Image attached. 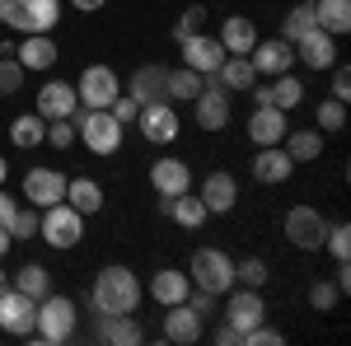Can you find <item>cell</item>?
<instances>
[{
	"mask_svg": "<svg viewBox=\"0 0 351 346\" xmlns=\"http://www.w3.org/2000/svg\"><path fill=\"white\" fill-rule=\"evenodd\" d=\"M188 281L192 291H206L220 299L225 291H234V258L220 253V248H197L188 262Z\"/></svg>",
	"mask_w": 351,
	"mask_h": 346,
	"instance_id": "obj_5",
	"label": "cell"
},
{
	"mask_svg": "<svg viewBox=\"0 0 351 346\" xmlns=\"http://www.w3.org/2000/svg\"><path fill=\"white\" fill-rule=\"evenodd\" d=\"M150 187L160 197H183V192H192V169L173 155H164V160L150 164Z\"/></svg>",
	"mask_w": 351,
	"mask_h": 346,
	"instance_id": "obj_20",
	"label": "cell"
},
{
	"mask_svg": "<svg viewBox=\"0 0 351 346\" xmlns=\"http://www.w3.org/2000/svg\"><path fill=\"white\" fill-rule=\"evenodd\" d=\"M267 94H271V108H281V112H291V108L304 103V84H300L291 71H286V75H271Z\"/></svg>",
	"mask_w": 351,
	"mask_h": 346,
	"instance_id": "obj_35",
	"label": "cell"
},
{
	"mask_svg": "<svg viewBox=\"0 0 351 346\" xmlns=\"http://www.w3.org/2000/svg\"><path fill=\"white\" fill-rule=\"evenodd\" d=\"M178 47H183V66L197 71V75H216L220 61H225V47H220V38H211V33H192Z\"/></svg>",
	"mask_w": 351,
	"mask_h": 346,
	"instance_id": "obj_14",
	"label": "cell"
},
{
	"mask_svg": "<svg viewBox=\"0 0 351 346\" xmlns=\"http://www.w3.org/2000/svg\"><path fill=\"white\" fill-rule=\"evenodd\" d=\"M10 243H14V239H10V230H5V225H0V258H5V253H10Z\"/></svg>",
	"mask_w": 351,
	"mask_h": 346,
	"instance_id": "obj_54",
	"label": "cell"
},
{
	"mask_svg": "<svg viewBox=\"0 0 351 346\" xmlns=\"http://www.w3.org/2000/svg\"><path fill=\"white\" fill-rule=\"evenodd\" d=\"M192 295V281H188V271H178V267H160L155 276H150V299L155 304H183Z\"/></svg>",
	"mask_w": 351,
	"mask_h": 346,
	"instance_id": "obj_24",
	"label": "cell"
},
{
	"mask_svg": "<svg viewBox=\"0 0 351 346\" xmlns=\"http://www.w3.org/2000/svg\"><path fill=\"white\" fill-rule=\"evenodd\" d=\"M47 145H56V150H71L75 145V122L71 117H56V122H47V136H43Z\"/></svg>",
	"mask_w": 351,
	"mask_h": 346,
	"instance_id": "obj_44",
	"label": "cell"
},
{
	"mask_svg": "<svg viewBox=\"0 0 351 346\" xmlns=\"http://www.w3.org/2000/svg\"><path fill=\"white\" fill-rule=\"evenodd\" d=\"M234 286L263 291V286H267V262H263V258H243V262H234Z\"/></svg>",
	"mask_w": 351,
	"mask_h": 346,
	"instance_id": "obj_40",
	"label": "cell"
},
{
	"mask_svg": "<svg viewBox=\"0 0 351 346\" xmlns=\"http://www.w3.org/2000/svg\"><path fill=\"white\" fill-rule=\"evenodd\" d=\"M328 99H342V103L351 99V71L347 66H332V94Z\"/></svg>",
	"mask_w": 351,
	"mask_h": 346,
	"instance_id": "obj_49",
	"label": "cell"
},
{
	"mask_svg": "<svg viewBox=\"0 0 351 346\" xmlns=\"http://www.w3.org/2000/svg\"><path fill=\"white\" fill-rule=\"evenodd\" d=\"M127 94L136 99V108L164 103V99H169V71H164V66H141V71H132V80H127Z\"/></svg>",
	"mask_w": 351,
	"mask_h": 346,
	"instance_id": "obj_21",
	"label": "cell"
},
{
	"mask_svg": "<svg viewBox=\"0 0 351 346\" xmlns=\"http://www.w3.org/2000/svg\"><path fill=\"white\" fill-rule=\"evenodd\" d=\"M202 206L211 215H230L234 211V201H239V183H234V173H206V183H202Z\"/></svg>",
	"mask_w": 351,
	"mask_h": 346,
	"instance_id": "obj_23",
	"label": "cell"
},
{
	"mask_svg": "<svg viewBox=\"0 0 351 346\" xmlns=\"http://www.w3.org/2000/svg\"><path fill=\"white\" fill-rule=\"evenodd\" d=\"M75 108H80L75 84L71 80H47L43 89H38V108H33V112H38L43 122H56V117H71Z\"/></svg>",
	"mask_w": 351,
	"mask_h": 346,
	"instance_id": "obj_18",
	"label": "cell"
},
{
	"mask_svg": "<svg viewBox=\"0 0 351 346\" xmlns=\"http://www.w3.org/2000/svg\"><path fill=\"white\" fill-rule=\"evenodd\" d=\"M248 169H253L258 183H286L295 173V160L286 155V145H258V155H253Z\"/></svg>",
	"mask_w": 351,
	"mask_h": 346,
	"instance_id": "obj_22",
	"label": "cell"
},
{
	"mask_svg": "<svg viewBox=\"0 0 351 346\" xmlns=\"http://www.w3.org/2000/svg\"><path fill=\"white\" fill-rule=\"evenodd\" d=\"M71 5H75V10H84V14H94V10H104L108 0H71Z\"/></svg>",
	"mask_w": 351,
	"mask_h": 346,
	"instance_id": "obj_53",
	"label": "cell"
},
{
	"mask_svg": "<svg viewBox=\"0 0 351 346\" xmlns=\"http://www.w3.org/2000/svg\"><path fill=\"white\" fill-rule=\"evenodd\" d=\"M75 328H80V309H75V299H66V295H43L38 299V319H33V337L47 346H61L75 337Z\"/></svg>",
	"mask_w": 351,
	"mask_h": 346,
	"instance_id": "obj_3",
	"label": "cell"
},
{
	"mask_svg": "<svg viewBox=\"0 0 351 346\" xmlns=\"http://www.w3.org/2000/svg\"><path fill=\"white\" fill-rule=\"evenodd\" d=\"M33 319H38V299L19 295L14 286H0V332L33 337Z\"/></svg>",
	"mask_w": 351,
	"mask_h": 346,
	"instance_id": "obj_10",
	"label": "cell"
},
{
	"mask_svg": "<svg viewBox=\"0 0 351 346\" xmlns=\"http://www.w3.org/2000/svg\"><path fill=\"white\" fill-rule=\"evenodd\" d=\"M71 122H75V140H80L89 155H117L122 150V132L127 127L112 117L108 108H75Z\"/></svg>",
	"mask_w": 351,
	"mask_h": 346,
	"instance_id": "obj_2",
	"label": "cell"
},
{
	"mask_svg": "<svg viewBox=\"0 0 351 346\" xmlns=\"http://www.w3.org/2000/svg\"><path fill=\"white\" fill-rule=\"evenodd\" d=\"M337 291H351V267L337 262Z\"/></svg>",
	"mask_w": 351,
	"mask_h": 346,
	"instance_id": "obj_52",
	"label": "cell"
},
{
	"mask_svg": "<svg viewBox=\"0 0 351 346\" xmlns=\"http://www.w3.org/2000/svg\"><path fill=\"white\" fill-rule=\"evenodd\" d=\"M281 342H286V332H276V328H267V323H258V328L243 332L239 346H281Z\"/></svg>",
	"mask_w": 351,
	"mask_h": 346,
	"instance_id": "obj_46",
	"label": "cell"
},
{
	"mask_svg": "<svg viewBox=\"0 0 351 346\" xmlns=\"http://www.w3.org/2000/svg\"><path fill=\"white\" fill-rule=\"evenodd\" d=\"M225 323L239 332L248 328H258V323H267V304H263V291H253V286H234V291H225Z\"/></svg>",
	"mask_w": 351,
	"mask_h": 346,
	"instance_id": "obj_9",
	"label": "cell"
},
{
	"mask_svg": "<svg viewBox=\"0 0 351 346\" xmlns=\"http://www.w3.org/2000/svg\"><path fill=\"white\" fill-rule=\"evenodd\" d=\"M122 94V80H117V71L112 66H84L80 80H75V99L80 108H112V99Z\"/></svg>",
	"mask_w": 351,
	"mask_h": 346,
	"instance_id": "obj_8",
	"label": "cell"
},
{
	"mask_svg": "<svg viewBox=\"0 0 351 346\" xmlns=\"http://www.w3.org/2000/svg\"><path fill=\"white\" fill-rule=\"evenodd\" d=\"M202 84H206V75H197L188 66L169 71V103H192V99L202 94Z\"/></svg>",
	"mask_w": 351,
	"mask_h": 346,
	"instance_id": "obj_36",
	"label": "cell"
},
{
	"mask_svg": "<svg viewBox=\"0 0 351 346\" xmlns=\"http://www.w3.org/2000/svg\"><path fill=\"white\" fill-rule=\"evenodd\" d=\"M206 206H202V197H192V192H183V197H173L169 201V220L173 225H183V230H197V225H206Z\"/></svg>",
	"mask_w": 351,
	"mask_h": 346,
	"instance_id": "obj_34",
	"label": "cell"
},
{
	"mask_svg": "<svg viewBox=\"0 0 351 346\" xmlns=\"http://www.w3.org/2000/svg\"><path fill=\"white\" fill-rule=\"evenodd\" d=\"M295 61H304L309 71H332L337 66V38L324 33V28H309L295 42Z\"/></svg>",
	"mask_w": 351,
	"mask_h": 346,
	"instance_id": "obj_17",
	"label": "cell"
},
{
	"mask_svg": "<svg viewBox=\"0 0 351 346\" xmlns=\"http://www.w3.org/2000/svg\"><path fill=\"white\" fill-rule=\"evenodd\" d=\"M337 299H342V291H337V281H314V286H309V304H314L319 314H328V309H332Z\"/></svg>",
	"mask_w": 351,
	"mask_h": 346,
	"instance_id": "obj_45",
	"label": "cell"
},
{
	"mask_svg": "<svg viewBox=\"0 0 351 346\" xmlns=\"http://www.w3.org/2000/svg\"><path fill=\"white\" fill-rule=\"evenodd\" d=\"M216 342L220 346H239V332H234L230 323H220V328H216Z\"/></svg>",
	"mask_w": 351,
	"mask_h": 346,
	"instance_id": "obj_51",
	"label": "cell"
},
{
	"mask_svg": "<svg viewBox=\"0 0 351 346\" xmlns=\"http://www.w3.org/2000/svg\"><path fill=\"white\" fill-rule=\"evenodd\" d=\"M0 286H10V276H5V271H0Z\"/></svg>",
	"mask_w": 351,
	"mask_h": 346,
	"instance_id": "obj_56",
	"label": "cell"
},
{
	"mask_svg": "<svg viewBox=\"0 0 351 346\" xmlns=\"http://www.w3.org/2000/svg\"><path fill=\"white\" fill-rule=\"evenodd\" d=\"M24 66L14 61V56H0V99H10V94H19L24 89Z\"/></svg>",
	"mask_w": 351,
	"mask_h": 346,
	"instance_id": "obj_42",
	"label": "cell"
},
{
	"mask_svg": "<svg viewBox=\"0 0 351 346\" xmlns=\"http://www.w3.org/2000/svg\"><path fill=\"white\" fill-rule=\"evenodd\" d=\"M24 197H28V206H38V211L66 201V173H61V169H47V164L28 169L24 173Z\"/></svg>",
	"mask_w": 351,
	"mask_h": 346,
	"instance_id": "obj_12",
	"label": "cell"
},
{
	"mask_svg": "<svg viewBox=\"0 0 351 346\" xmlns=\"http://www.w3.org/2000/svg\"><path fill=\"white\" fill-rule=\"evenodd\" d=\"M314 127H319V132H342V127H347V103H342V99H324V103L314 108Z\"/></svg>",
	"mask_w": 351,
	"mask_h": 346,
	"instance_id": "obj_38",
	"label": "cell"
},
{
	"mask_svg": "<svg viewBox=\"0 0 351 346\" xmlns=\"http://www.w3.org/2000/svg\"><path fill=\"white\" fill-rule=\"evenodd\" d=\"M192 112H197V127H202V132H220V127H230V94L206 75L202 94L192 99Z\"/></svg>",
	"mask_w": 351,
	"mask_h": 346,
	"instance_id": "obj_13",
	"label": "cell"
},
{
	"mask_svg": "<svg viewBox=\"0 0 351 346\" xmlns=\"http://www.w3.org/2000/svg\"><path fill=\"white\" fill-rule=\"evenodd\" d=\"M188 304H192V314H197L202 323L216 314V295H206V291H192V295H188Z\"/></svg>",
	"mask_w": 351,
	"mask_h": 346,
	"instance_id": "obj_48",
	"label": "cell"
},
{
	"mask_svg": "<svg viewBox=\"0 0 351 346\" xmlns=\"http://www.w3.org/2000/svg\"><path fill=\"white\" fill-rule=\"evenodd\" d=\"M328 225H332V220H324L319 206H304V201H300V206L286 211V239L295 243L300 253H319L324 239H328Z\"/></svg>",
	"mask_w": 351,
	"mask_h": 346,
	"instance_id": "obj_7",
	"label": "cell"
},
{
	"mask_svg": "<svg viewBox=\"0 0 351 346\" xmlns=\"http://www.w3.org/2000/svg\"><path fill=\"white\" fill-rule=\"evenodd\" d=\"M309 28H319V24H314V0H304V5H295V10H291V14L281 19V38H286V42L295 47V42L304 38V33H309Z\"/></svg>",
	"mask_w": 351,
	"mask_h": 346,
	"instance_id": "obj_37",
	"label": "cell"
},
{
	"mask_svg": "<svg viewBox=\"0 0 351 346\" xmlns=\"http://www.w3.org/2000/svg\"><path fill=\"white\" fill-rule=\"evenodd\" d=\"M38 220H43V211H38V206H19V211H14V220H10L5 230H10V239H33V234H38Z\"/></svg>",
	"mask_w": 351,
	"mask_h": 346,
	"instance_id": "obj_41",
	"label": "cell"
},
{
	"mask_svg": "<svg viewBox=\"0 0 351 346\" xmlns=\"http://www.w3.org/2000/svg\"><path fill=\"white\" fill-rule=\"evenodd\" d=\"M136 127H141V136H145L150 145H173L178 132H183V122H178V112H173L169 99H164V103H145L136 112Z\"/></svg>",
	"mask_w": 351,
	"mask_h": 346,
	"instance_id": "obj_11",
	"label": "cell"
},
{
	"mask_svg": "<svg viewBox=\"0 0 351 346\" xmlns=\"http://www.w3.org/2000/svg\"><path fill=\"white\" fill-rule=\"evenodd\" d=\"M14 291L28 295V299H43V295H52V271L43 262H24L14 271Z\"/></svg>",
	"mask_w": 351,
	"mask_h": 346,
	"instance_id": "obj_33",
	"label": "cell"
},
{
	"mask_svg": "<svg viewBox=\"0 0 351 346\" xmlns=\"http://www.w3.org/2000/svg\"><path fill=\"white\" fill-rule=\"evenodd\" d=\"M66 201L80 215H99L104 211V187L94 183V178H66Z\"/></svg>",
	"mask_w": 351,
	"mask_h": 346,
	"instance_id": "obj_29",
	"label": "cell"
},
{
	"mask_svg": "<svg viewBox=\"0 0 351 346\" xmlns=\"http://www.w3.org/2000/svg\"><path fill=\"white\" fill-rule=\"evenodd\" d=\"M206 19H211L206 5H188V10L178 14V24H173V42H183V38H192V33H206Z\"/></svg>",
	"mask_w": 351,
	"mask_h": 346,
	"instance_id": "obj_39",
	"label": "cell"
},
{
	"mask_svg": "<svg viewBox=\"0 0 351 346\" xmlns=\"http://www.w3.org/2000/svg\"><path fill=\"white\" fill-rule=\"evenodd\" d=\"M38 234L47 248H75L84 239V215L71 206V201H56V206H43V220H38Z\"/></svg>",
	"mask_w": 351,
	"mask_h": 346,
	"instance_id": "obj_6",
	"label": "cell"
},
{
	"mask_svg": "<svg viewBox=\"0 0 351 346\" xmlns=\"http://www.w3.org/2000/svg\"><path fill=\"white\" fill-rule=\"evenodd\" d=\"M14 211H19V197H10V192L0 187V225H10V220H14Z\"/></svg>",
	"mask_w": 351,
	"mask_h": 346,
	"instance_id": "obj_50",
	"label": "cell"
},
{
	"mask_svg": "<svg viewBox=\"0 0 351 346\" xmlns=\"http://www.w3.org/2000/svg\"><path fill=\"white\" fill-rule=\"evenodd\" d=\"M14 61L24 66V71H52L56 61H61V47L52 42V33H24V42H14Z\"/></svg>",
	"mask_w": 351,
	"mask_h": 346,
	"instance_id": "obj_15",
	"label": "cell"
},
{
	"mask_svg": "<svg viewBox=\"0 0 351 346\" xmlns=\"http://www.w3.org/2000/svg\"><path fill=\"white\" fill-rule=\"evenodd\" d=\"M220 47H225V56H248L253 52V42H258V24L248 19V14H230L225 24H220Z\"/></svg>",
	"mask_w": 351,
	"mask_h": 346,
	"instance_id": "obj_27",
	"label": "cell"
},
{
	"mask_svg": "<svg viewBox=\"0 0 351 346\" xmlns=\"http://www.w3.org/2000/svg\"><path fill=\"white\" fill-rule=\"evenodd\" d=\"M248 61H253V71L258 75H286L291 66H295V47L286 42V38H258L253 42V52H248Z\"/></svg>",
	"mask_w": 351,
	"mask_h": 346,
	"instance_id": "obj_16",
	"label": "cell"
},
{
	"mask_svg": "<svg viewBox=\"0 0 351 346\" xmlns=\"http://www.w3.org/2000/svg\"><path fill=\"white\" fill-rule=\"evenodd\" d=\"M286 132H291V122H286V112H281V108L263 103V108H253V112H248V140H253V145H281Z\"/></svg>",
	"mask_w": 351,
	"mask_h": 346,
	"instance_id": "obj_19",
	"label": "cell"
},
{
	"mask_svg": "<svg viewBox=\"0 0 351 346\" xmlns=\"http://www.w3.org/2000/svg\"><path fill=\"white\" fill-rule=\"evenodd\" d=\"M0 24L10 33H52L61 24V0H0Z\"/></svg>",
	"mask_w": 351,
	"mask_h": 346,
	"instance_id": "obj_4",
	"label": "cell"
},
{
	"mask_svg": "<svg viewBox=\"0 0 351 346\" xmlns=\"http://www.w3.org/2000/svg\"><path fill=\"white\" fill-rule=\"evenodd\" d=\"M286 155L295 164H309V160H319L324 155V132H314V127H300V132H286Z\"/></svg>",
	"mask_w": 351,
	"mask_h": 346,
	"instance_id": "obj_31",
	"label": "cell"
},
{
	"mask_svg": "<svg viewBox=\"0 0 351 346\" xmlns=\"http://www.w3.org/2000/svg\"><path fill=\"white\" fill-rule=\"evenodd\" d=\"M94 337L108 346H136L145 332H141V323H136V314H99V323H94Z\"/></svg>",
	"mask_w": 351,
	"mask_h": 346,
	"instance_id": "obj_26",
	"label": "cell"
},
{
	"mask_svg": "<svg viewBox=\"0 0 351 346\" xmlns=\"http://www.w3.org/2000/svg\"><path fill=\"white\" fill-rule=\"evenodd\" d=\"M164 337H169V342H178V346L202 342V319L192 314L188 299H183V304H169V309H164Z\"/></svg>",
	"mask_w": 351,
	"mask_h": 346,
	"instance_id": "obj_25",
	"label": "cell"
},
{
	"mask_svg": "<svg viewBox=\"0 0 351 346\" xmlns=\"http://www.w3.org/2000/svg\"><path fill=\"white\" fill-rule=\"evenodd\" d=\"M314 24L332 38H342L351 28V0H314Z\"/></svg>",
	"mask_w": 351,
	"mask_h": 346,
	"instance_id": "obj_30",
	"label": "cell"
},
{
	"mask_svg": "<svg viewBox=\"0 0 351 346\" xmlns=\"http://www.w3.org/2000/svg\"><path fill=\"white\" fill-rule=\"evenodd\" d=\"M89 295H94V314H136V304H141V281H136L132 267L112 262V267H99Z\"/></svg>",
	"mask_w": 351,
	"mask_h": 346,
	"instance_id": "obj_1",
	"label": "cell"
},
{
	"mask_svg": "<svg viewBox=\"0 0 351 346\" xmlns=\"http://www.w3.org/2000/svg\"><path fill=\"white\" fill-rule=\"evenodd\" d=\"M211 80H216L225 94H239V89H253V84H258V71H253V61H248V56H225Z\"/></svg>",
	"mask_w": 351,
	"mask_h": 346,
	"instance_id": "obj_28",
	"label": "cell"
},
{
	"mask_svg": "<svg viewBox=\"0 0 351 346\" xmlns=\"http://www.w3.org/2000/svg\"><path fill=\"white\" fill-rule=\"evenodd\" d=\"M108 112L117 117V122H122V127H132V122H136V112H141V108H136V99L127 94V89H122V94L112 99V108H108Z\"/></svg>",
	"mask_w": 351,
	"mask_h": 346,
	"instance_id": "obj_47",
	"label": "cell"
},
{
	"mask_svg": "<svg viewBox=\"0 0 351 346\" xmlns=\"http://www.w3.org/2000/svg\"><path fill=\"white\" fill-rule=\"evenodd\" d=\"M324 248L332 253V258H337V262H347V258H351V230L342 225V220H337V225H328V239H324Z\"/></svg>",
	"mask_w": 351,
	"mask_h": 346,
	"instance_id": "obj_43",
	"label": "cell"
},
{
	"mask_svg": "<svg viewBox=\"0 0 351 346\" xmlns=\"http://www.w3.org/2000/svg\"><path fill=\"white\" fill-rule=\"evenodd\" d=\"M43 136H47V122H43L38 112H24V117L10 122V145H14V150H38Z\"/></svg>",
	"mask_w": 351,
	"mask_h": 346,
	"instance_id": "obj_32",
	"label": "cell"
},
{
	"mask_svg": "<svg viewBox=\"0 0 351 346\" xmlns=\"http://www.w3.org/2000/svg\"><path fill=\"white\" fill-rule=\"evenodd\" d=\"M5 178H10V164H5V155H0V187H5Z\"/></svg>",
	"mask_w": 351,
	"mask_h": 346,
	"instance_id": "obj_55",
	"label": "cell"
}]
</instances>
